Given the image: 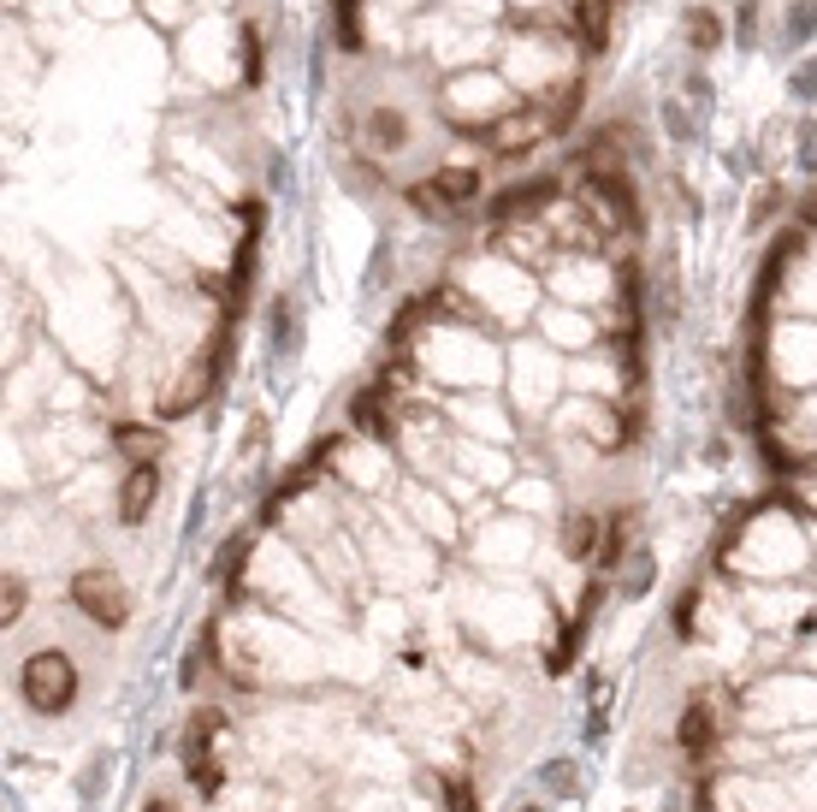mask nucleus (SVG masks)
I'll list each match as a JSON object with an SVG mask.
<instances>
[{
	"label": "nucleus",
	"instance_id": "a211bd4d",
	"mask_svg": "<svg viewBox=\"0 0 817 812\" xmlns=\"http://www.w3.org/2000/svg\"><path fill=\"white\" fill-rule=\"evenodd\" d=\"M693 42H699V48H711V42H717V24H711L705 12H699V19H693Z\"/></svg>",
	"mask_w": 817,
	"mask_h": 812
},
{
	"label": "nucleus",
	"instance_id": "9b49d317",
	"mask_svg": "<svg viewBox=\"0 0 817 812\" xmlns=\"http://www.w3.org/2000/svg\"><path fill=\"white\" fill-rule=\"evenodd\" d=\"M432 196H445V202H468L480 190V172H468V166H445V172H432Z\"/></svg>",
	"mask_w": 817,
	"mask_h": 812
},
{
	"label": "nucleus",
	"instance_id": "423d86ee",
	"mask_svg": "<svg viewBox=\"0 0 817 812\" xmlns=\"http://www.w3.org/2000/svg\"><path fill=\"white\" fill-rule=\"evenodd\" d=\"M675 741H682V753H693V759H705L711 748H717V718H711L705 700H693L687 712H682V730H675Z\"/></svg>",
	"mask_w": 817,
	"mask_h": 812
},
{
	"label": "nucleus",
	"instance_id": "dca6fc26",
	"mask_svg": "<svg viewBox=\"0 0 817 812\" xmlns=\"http://www.w3.org/2000/svg\"><path fill=\"white\" fill-rule=\"evenodd\" d=\"M445 806L450 812H480V794L468 789V783H445Z\"/></svg>",
	"mask_w": 817,
	"mask_h": 812
},
{
	"label": "nucleus",
	"instance_id": "2eb2a0df",
	"mask_svg": "<svg viewBox=\"0 0 817 812\" xmlns=\"http://www.w3.org/2000/svg\"><path fill=\"white\" fill-rule=\"evenodd\" d=\"M629 516H616V522H611V534H604V551H599V564H616L622 558V540H629Z\"/></svg>",
	"mask_w": 817,
	"mask_h": 812
},
{
	"label": "nucleus",
	"instance_id": "6e6552de",
	"mask_svg": "<svg viewBox=\"0 0 817 812\" xmlns=\"http://www.w3.org/2000/svg\"><path fill=\"white\" fill-rule=\"evenodd\" d=\"M207 386H214V362H196V368L178 379V392L166 397V416H190V409L202 404V392H207Z\"/></svg>",
	"mask_w": 817,
	"mask_h": 812
},
{
	"label": "nucleus",
	"instance_id": "f3484780",
	"mask_svg": "<svg viewBox=\"0 0 817 812\" xmlns=\"http://www.w3.org/2000/svg\"><path fill=\"white\" fill-rule=\"evenodd\" d=\"M670 617H675V635H687V629H693V623H687V617H693V593L675 599V611H670Z\"/></svg>",
	"mask_w": 817,
	"mask_h": 812
},
{
	"label": "nucleus",
	"instance_id": "9d476101",
	"mask_svg": "<svg viewBox=\"0 0 817 812\" xmlns=\"http://www.w3.org/2000/svg\"><path fill=\"white\" fill-rule=\"evenodd\" d=\"M404 136H409L404 113H391V108H374L368 113V149H404Z\"/></svg>",
	"mask_w": 817,
	"mask_h": 812
},
{
	"label": "nucleus",
	"instance_id": "39448f33",
	"mask_svg": "<svg viewBox=\"0 0 817 812\" xmlns=\"http://www.w3.org/2000/svg\"><path fill=\"white\" fill-rule=\"evenodd\" d=\"M154 493H161V475H154V463H136V469L125 475V487H119V522H143L149 505H154Z\"/></svg>",
	"mask_w": 817,
	"mask_h": 812
},
{
	"label": "nucleus",
	"instance_id": "7ed1b4c3",
	"mask_svg": "<svg viewBox=\"0 0 817 812\" xmlns=\"http://www.w3.org/2000/svg\"><path fill=\"white\" fill-rule=\"evenodd\" d=\"M545 131H558L551 108H521V113L503 119V125H492V143H498V154H521L528 143H539Z\"/></svg>",
	"mask_w": 817,
	"mask_h": 812
},
{
	"label": "nucleus",
	"instance_id": "f8f14e48",
	"mask_svg": "<svg viewBox=\"0 0 817 812\" xmlns=\"http://www.w3.org/2000/svg\"><path fill=\"white\" fill-rule=\"evenodd\" d=\"M338 42L350 48H361V0H338Z\"/></svg>",
	"mask_w": 817,
	"mask_h": 812
},
{
	"label": "nucleus",
	"instance_id": "1a4fd4ad",
	"mask_svg": "<svg viewBox=\"0 0 817 812\" xmlns=\"http://www.w3.org/2000/svg\"><path fill=\"white\" fill-rule=\"evenodd\" d=\"M599 516H569V522H563V551H569V558H575V564H586V558H593V551H604L599 546Z\"/></svg>",
	"mask_w": 817,
	"mask_h": 812
},
{
	"label": "nucleus",
	"instance_id": "aec40b11",
	"mask_svg": "<svg viewBox=\"0 0 817 812\" xmlns=\"http://www.w3.org/2000/svg\"><path fill=\"white\" fill-rule=\"evenodd\" d=\"M515 812H533V806H515Z\"/></svg>",
	"mask_w": 817,
	"mask_h": 812
},
{
	"label": "nucleus",
	"instance_id": "4468645a",
	"mask_svg": "<svg viewBox=\"0 0 817 812\" xmlns=\"http://www.w3.org/2000/svg\"><path fill=\"white\" fill-rule=\"evenodd\" d=\"M119 445H125L131 457H143V463H149V451L161 445V434H149V427H119Z\"/></svg>",
	"mask_w": 817,
	"mask_h": 812
},
{
	"label": "nucleus",
	"instance_id": "f03ea898",
	"mask_svg": "<svg viewBox=\"0 0 817 812\" xmlns=\"http://www.w3.org/2000/svg\"><path fill=\"white\" fill-rule=\"evenodd\" d=\"M72 605L101 629H125V617H131V593L108 576V569H83V576H72Z\"/></svg>",
	"mask_w": 817,
	"mask_h": 812
},
{
	"label": "nucleus",
	"instance_id": "0eeeda50",
	"mask_svg": "<svg viewBox=\"0 0 817 812\" xmlns=\"http://www.w3.org/2000/svg\"><path fill=\"white\" fill-rule=\"evenodd\" d=\"M558 196V184L551 179H533V184H515L503 202H492V220H515V214H533V209H545V202Z\"/></svg>",
	"mask_w": 817,
	"mask_h": 812
},
{
	"label": "nucleus",
	"instance_id": "20e7f679",
	"mask_svg": "<svg viewBox=\"0 0 817 812\" xmlns=\"http://www.w3.org/2000/svg\"><path fill=\"white\" fill-rule=\"evenodd\" d=\"M581 196L593 202V209H599L604 220H611V226H629V220H634V196H629V184H622L616 172H593Z\"/></svg>",
	"mask_w": 817,
	"mask_h": 812
},
{
	"label": "nucleus",
	"instance_id": "6ab92c4d",
	"mask_svg": "<svg viewBox=\"0 0 817 812\" xmlns=\"http://www.w3.org/2000/svg\"><path fill=\"white\" fill-rule=\"evenodd\" d=\"M143 812H178V806H172V801H149Z\"/></svg>",
	"mask_w": 817,
	"mask_h": 812
},
{
	"label": "nucleus",
	"instance_id": "ddd939ff",
	"mask_svg": "<svg viewBox=\"0 0 817 812\" xmlns=\"http://www.w3.org/2000/svg\"><path fill=\"white\" fill-rule=\"evenodd\" d=\"M24 581L19 576H7V581H0V623H19V611H24Z\"/></svg>",
	"mask_w": 817,
	"mask_h": 812
},
{
	"label": "nucleus",
	"instance_id": "f257e3e1",
	"mask_svg": "<svg viewBox=\"0 0 817 812\" xmlns=\"http://www.w3.org/2000/svg\"><path fill=\"white\" fill-rule=\"evenodd\" d=\"M19 688H24V706L30 712H42V718H54L65 712V706L78 700V664H72V652H37L24 670H19Z\"/></svg>",
	"mask_w": 817,
	"mask_h": 812
}]
</instances>
